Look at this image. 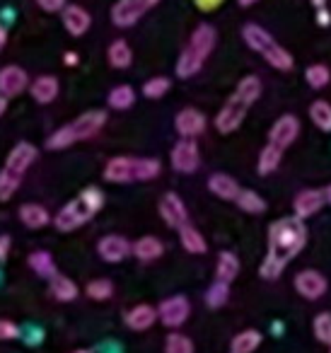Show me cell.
<instances>
[{"instance_id":"obj_51","label":"cell","mask_w":331,"mask_h":353,"mask_svg":"<svg viewBox=\"0 0 331 353\" xmlns=\"http://www.w3.org/2000/svg\"><path fill=\"white\" fill-rule=\"evenodd\" d=\"M310 3H312L314 8H324V6H326V0H310Z\"/></svg>"},{"instance_id":"obj_19","label":"cell","mask_w":331,"mask_h":353,"mask_svg":"<svg viewBox=\"0 0 331 353\" xmlns=\"http://www.w3.org/2000/svg\"><path fill=\"white\" fill-rule=\"evenodd\" d=\"M90 25H92V17H90V12L85 10V8L66 6V10H63V27L70 32V34H73V37H83L85 32L90 30Z\"/></svg>"},{"instance_id":"obj_29","label":"cell","mask_w":331,"mask_h":353,"mask_svg":"<svg viewBox=\"0 0 331 353\" xmlns=\"http://www.w3.org/2000/svg\"><path fill=\"white\" fill-rule=\"evenodd\" d=\"M51 295H54L59 303H70V300L78 298V285H75V281H70L68 276L56 274L54 279H51Z\"/></svg>"},{"instance_id":"obj_13","label":"cell","mask_w":331,"mask_h":353,"mask_svg":"<svg viewBox=\"0 0 331 353\" xmlns=\"http://www.w3.org/2000/svg\"><path fill=\"white\" fill-rule=\"evenodd\" d=\"M326 288H329V281L314 269H305L295 276V290L305 300H319L326 293Z\"/></svg>"},{"instance_id":"obj_28","label":"cell","mask_w":331,"mask_h":353,"mask_svg":"<svg viewBox=\"0 0 331 353\" xmlns=\"http://www.w3.org/2000/svg\"><path fill=\"white\" fill-rule=\"evenodd\" d=\"M283 152H285V150L276 148L273 143H266V145L261 148V152H259V160H257L259 174H271V172H276L278 165H281Z\"/></svg>"},{"instance_id":"obj_12","label":"cell","mask_w":331,"mask_h":353,"mask_svg":"<svg viewBox=\"0 0 331 353\" xmlns=\"http://www.w3.org/2000/svg\"><path fill=\"white\" fill-rule=\"evenodd\" d=\"M297 136H300V119L292 117V114H283L268 131V143L285 150V148H290L295 143Z\"/></svg>"},{"instance_id":"obj_20","label":"cell","mask_w":331,"mask_h":353,"mask_svg":"<svg viewBox=\"0 0 331 353\" xmlns=\"http://www.w3.org/2000/svg\"><path fill=\"white\" fill-rule=\"evenodd\" d=\"M208 189H210V194H213V196L223 199V201H237L239 192H242V189H239V184L234 182L232 176L223 174V172H218V174H210Z\"/></svg>"},{"instance_id":"obj_42","label":"cell","mask_w":331,"mask_h":353,"mask_svg":"<svg viewBox=\"0 0 331 353\" xmlns=\"http://www.w3.org/2000/svg\"><path fill=\"white\" fill-rule=\"evenodd\" d=\"M34 3L44 12H63L66 10V0H34Z\"/></svg>"},{"instance_id":"obj_15","label":"cell","mask_w":331,"mask_h":353,"mask_svg":"<svg viewBox=\"0 0 331 353\" xmlns=\"http://www.w3.org/2000/svg\"><path fill=\"white\" fill-rule=\"evenodd\" d=\"M160 216H162V221H165L167 225L177 228V230H179L181 225H186V223H189V213H186L184 201H181V199L177 196L174 192H167L165 196H162Z\"/></svg>"},{"instance_id":"obj_27","label":"cell","mask_w":331,"mask_h":353,"mask_svg":"<svg viewBox=\"0 0 331 353\" xmlns=\"http://www.w3.org/2000/svg\"><path fill=\"white\" fill-rule=\"evenodd\" d=\"M263 336L261 332H257V329H244V332H239L237 336L230 341V351L232 353H254L259 346H261Z\"/></svg>"},{"instance_id":"obj_3","label":"cell","mask_w":331,"mask_h":353,"mask_svg":"<svg viewBox=\"0 0 331 353\" xmlns=\"http://www.w3.org/2000/svg\"><path fill=\"white\" fill-rule=\"evenodd\" d=\"M162 165L155 157H126L119 155L104 165V179L112 184H131V182H150L160 176Z\"/></svg>"},{"instance_id":"obj_45","label":"cell","mask_w":331,"mask_h":353,"mask_svg":"<svg viewBox=\"0 0 331 353\" xmlns=\"http://www.w3.org/2000/svg\"><path fill=\"white\" fill-rule=\"evenodd\" d=\"M317 20H319V25H321V27L329 25V20H331L329 10H326V8H317Z\"/></svg>"},{"instance_id":"obj_37","label":"cell","mask_w":331,"mask_h":353,"mask_svg":"<svg viewBox=\"0 0 331 353\" xmlns=\"http://www.w3.org/2000/svg\"><path fill=\"white\" fill-rule=\"evenodd\" d=\"M85 293H88V298H92V300H109L114 295V285L109 279H94L88 283Z\"/></svg>"},{"instance_id":"obj_32","label":"cell","mask_w":331,"mask_h":353,"mask_svg":"<svg viewBox=\"0 0 331 353\" xmlns=\"http://www.w3.org/2000/svg\"><path fill=\"white\" fill-rule=\"evenodd\" d=\"M107 102H109V107L112 109H128V107H133V102H136V90L131 88V85H117V88L109 92V97H107Z\"/></svg>"},{"instance_id":"obj_47","label":"cell","mask_w":331,"mask_h":353,"mask_svg":"<svg viewBox=\"0 0 331 353\" xmlns=\"http://www.w3.org/2000/svg\"><path fill=\"white\" fill-rule=\"evenodd\" d=\"M78 63V54H66V65H75Z\"/></svg>"},{"instance_id":"obj_1","label":"cell","mask_w":331,"mask_h":353,"mask_svg":"<svg viewBox=\"0 0 331 353\" xmlns=\"http://www.w3.org/2000/svg\"><path fill=\"white\" fill-rule=\"evenodd\" d=\"M307 245V228L305 221L290 216L281 218V221L268 225V254L261 261V279L273 281L285 271V266L290 264V259H295L302 252V247Z\"/></svg>"},{"instance_id":"obj_6","label":"cell","mask_w":331,"mask_h":353,"mask_svg":"<svg viewBox=\"0 0 331 353\" xmlns=\"http://www.w3.org/2000/svg\"><path fill=\"white\" fill-rule=\"evenodd\" d=\"M104 123H107V114H104L102 109L85 112V114H80L75 121L56 128L49 141H46V148H49V150H63V148H70L73 143L88 141V138L97 136V133L102 131Z\"/></svg>"},{"instance_id":"obj_5","label":"cell","mask_w":331,"mask_h":353,"mask_svg":"<svg viewBox=\"0 0 331 353\" xmlns=\"http://www.w3.org/2000/svg\"><path fill=\"white\" fill-rule=\"evenodd\" d=\"M215 41H218V34L210 25H199L189 37V44L184 46L179 61H177V75L179 78H191L196 75L203 63L208 61V56L213 54Z\"/></svg>"},{"instance_id":"obj_46","label":"cell","mask_w":331,"mask_h":353,"mask_svg":"<svg viewBox=\"0 0 331 353\" xmlns=\"http://www.w3.org/2000/svg\"><path fill=\"white\" fill-rule=\"evenodd\" d=\"M8 44V30L3 25H0V51H3V46Z\"/></svg>"},{"instance_id":"obj_26","label":"cell","mask_w":331,"mask_h":353,"mask_svg":"<svg viewBox=\"0 0 331 353\" xmlns=\"http://www.w3.org/2000/svg\"><path fill=\"white\" fill-rule=\"evenodd\" d=\"M239 274V259L232 252H220L218 264H215V281H223V283H232Z\"/></svg>"},{"instance_id":"obj_43","label":"cell","mask_w":331,"mask_h":353,"mask_svg":"<svg viewBox=\"0 0 331 353\" xmlns=\"http://www.w3.org/2000/svg\"><path fill=\"white\" fill-rule=\"evenodd\" d=\"M194 3H196V8L203 12H213L223 6V0H194Z\"/></svg>"},{"instance_id":"obj_24","label":"cell","mask_w":331,"mask_h":353,"mask_svg":"<svg viewBox=\"0 0 331 353\" xmlns=\"http://www.w3.org/2000/svg\"><path fill=\"white\" fill-rule=\"evenodd\" d=\"M165 254V245H162L157 237H141V240L133 245V256L141 261H155Z\"/></svg>"},{"instance_id":"obj_34","label":"cell","mask_w":331,"mask_h":353,"mask_svg":"<svg viewBox=\"0 0 331 353\" xmlns=\"http://www.w3.org/2000/svg\"><path fill=\"white\" fill-rule=\"evenodd\" d=\"M30 266L37 271L39 276H44V279H54L56 276V261L54 256L49 254V252H32L30 254Z\"/></svg>"},{"instance_id":"obj_7","label":"cell","mask_w":331,"mask_h":353,"mask_svg":"<svg viewBox=\"0 0 331 353\" xmlns=\"http://www.w3.org/2000/svg\"><path fill=\"white\" fill-rule=\"evenodd\" d=\"M37 160V148L32 143H17L8 155L6 165L0 170V201L12 199V194L20 189L22 179H25L27 170L34 165Z\"/></svg>"},{"instance_id":"obj_23","label":"cell","mask_w":331,"mask_h":353,"mask_svg":"<svg viewBox=\"0 0 331 353\" xmlns=\"http://www.w3.org/2000/svg\"><path fill=\"white\" fill-rule=\"evenodd\" d=\"M20 221L25 223L27 228H32V230H39V228L49 225L51 216L41 203H22L20 206Z\"/></svg>"},{"instance_id":"obj_14","label":"cell","mask_w":331,"mask_h":353,"mask_svg":"<svg viewBox=\"0 0 331 353\" xmlns=\"http://www.w3.org/2000/svg\"><path fill=\"white\" fill-rule=\"evenodd\" d=\"M27 85H30V78H27L25 68H20V65L0 68V94L6 99L17 97L20 92H25Z\"/></svg>"},{"instance_id":"obj_52","label":"cell","mask_w":331,"mask_h":353,"mask_svg":"<svg viewBox=\"0 0 331 353\" xmlns=\"http://www.w3.org/2000/svg\"><path fill=\"white\" fill-rule=\"evenodd\" d=\"M73 353H92V351H88V348H80V351H73Z\"/></svg>"},{"instance_id":"obj_44","label":"cell","mask_w":331,"mask_h":353,"mask_svg":"<svg viewBox=\"0 0 331 353\" xmlns=\"http://www.w3.org/2000/svg\"><path fill=\"white\" fill-rule=\"evenodd\" d=\"M8 252H10V237H8V235H0V261L6 259Z\"/></svg>"},{"instance_id":"obj_36","label":"cell","mask_w":331,"mask_h":353,"mask_svg":"<svg viewBox=\"0 0 331 353\" xmlns=\"http://www.w3.org/2000/svg\"><path fill=\"white\" fill-rule=\"evenodd\" d=\"M230 298V283H223V281H215L208 290H205V305L213 310L223 307Z\"/></svg>"},{"instance_id":"obj_9","label":"cell","mask_w":331,"mask_h":353,"mask_svg":"<svg viewBox=\"0 0 331 353\" xmlns=\"http://www.w3.org/2000/svg\"><path fill=\"white\" fill-rule=\"evenodd\" d=\"M160 0H117L112 8V22L121 30L133 27L146 12H150Z\"/></svg>"},{"instance_id":"obj_33","label":"cell","mask_w":331,"mask_h":353,"mask_svg":"<svg viewBox=\"0 0 331 353\" xmlns=\"http://www.w3.org/2000/svg\"><path fill=\"white\" fill-rule=\"evenodd\" d=\"M237 206L242 208L244 213H252V216H259V213L266 211V201H263V196L257 192H252V189H242V192H239Z\"/></svg>"},{"instance_id":"obj_22","label":"cell","mask_w":331,"mask_h":353,"mask_svg":"<svg viewBox=\"0 0 331 353\" xmlns=\"http://www.w3.org/2000/svg\"><path fill=\"white\" fill-rule=\"evenodd\" d=\"M30 92H32V97H34V102L49 104L59 97V80H56L54 75H39V78L32 83Z\"/></svg>"},{"instance_id":"obj_38","label":"cell","mask_w":331,"mask_h":353,"mask_svg":"<svg viewBox=\"0 0 331 353\" xmlns=\"http://www.w3.org/2000/svg\"><path fill=\"white\" fill-rule=\"evenodd\" d=\"M165 353H194V341L179 332H172L165 341Z\"/></svg>"},{"instance_id":"obj_16","label":"cell","mask_w":331,"mask_h":353,"mask_svg":"<svg viewBox=\"0 0 331 353\" xmlns=\"http://www.w3.org/2000/svg\"><path fill=\"white\" fill-rule=\"evenodd\" d=\"M97 252L104 261H109V264H119V261H123L128 254H133V245L121 235H107V237L99 240Z\"/></svg>"},{"instance_id":"obj_8","label":"cell","mask_w":331,"mask_h":353,"mask_svg":"<svg viewBox=\"0 0 331 353\" xmlns=\"http://www.w3.org/2000/svg\"><path fill=\"white\" fill-rule=\"evenodd\" d=\"M242 39L249 49L257 51L259 56H263V61H266L268 65H273L276 70H292V65H295L290 51L283 49L263 27L254 25V22L242 27Z\"/></svg>"},{"instance_id":"obj_18","label":"cell","mask_w":331,"mask_h":353,"mask_svg":"<svg viewBox=\"0 0 331 353\" xmlns=\"http://www.w3.org/2000/svg\"><path fill=\"white\" fill-rule=\"evenodd\" d=\"M174 128L181 138H194V136H201L205 131V117L194 107H186L177 114L174 119Z\"/></svg>"},{"instance_id":"obj_2","label":"cell","mask_w":331,"mask_h":353,"mask_svg":"<svg viewBox=\"0 0 331 353\" xmlns=\"http://www.w3.org/2000/svg\"><path fill=\"white\" fill-rule=\"evenodd\" d=\"M259 97H261V80H259L257 75L242 78L237 90L230 94V99L223 104V109H220L218 117H215V128H218L220 133H225V136L237 131V128L242 126L247 112L252 109V104L257 102Z\"/></svg>"},{"instance_id":"obj_49","label":"cell","mask_w":331,"mask_h":353,"mask_svg":"<svg viewBox=\"0 0 331 353\" xmlns=\"http://www.w3.org/2000/svg\"><path fill=\"white\" fill-rule=\"evenodd\" d=\"M254 3H259V0H239V6L242 8H249V6H254Z\"/></svg>"},{"instance_id":"obj_21","label":"cell","mask_w":331,"mask_h":353,"mask_svg":"<svg viewBox=\"0 0 331 353\" xmlns=\"http://www.w3.org/2000/svg\"><path fill=\"white\" fill-rule=\"evenodd\" d=\"M157 319H160V314H157V310L150 307V305H136V307H131L126 312V324L133 332H146Z\"/></svg>"},{"instance_id":"obj_25","label":"cell","mask_w":331,"mask_h":353,"mask_svg":"<svg viewBox=\"0 0 331 353\" xmlns=\"http://www.w3.org/2000/svg\"><path fill=\"white\" fill-rule=\"evenodd\" d=\"M179 242H181V247L189 252V254H205V250H208V245H205V237L201 235L194 225H189V223L179 228Z\"/></svg>"},{"instance_id":"obj_11","label":"cell","mask_w":331,"mask_h":353,"mask_svg":"<svg viewBox=\"0 0 331 353\" xmlns=\"http://www.w3.org/2000/svg\"><path fill=\"white\" fill-rule=\"evenodd\" d=\"M157 314H160V322L170 329H177L189 319L191 314V305L184 295H172V298L162 300L160 307H157Z\"/></svg>"},{"instance_id":"obj_41","label":"cell","mask_w":331,"mask_h":353,"mask_svg":"<svg viewBox=\"0 0 331 353\" xmlns=\"http://www.w3.org/2000/svg\"><path fill=\"white\" fill-rule=\"evenodd\" d=\"M20 336V327L10 319H0V341H10Z\"/></svg>"},{"instance_id":"obj_53","label":"cell","mask_w":331,"mask_h":353,"mask_svg":"<svg viewBox=\"0 0 331 353\" xmlns=\"http://www.w3.org/2000/svg\"><path fill=\"white\" fill-rule=\"evenodd\" d=\"M329 353H331V348H329Z\"/></svg>"},{"instance_id":"obj_40","label":"cell","mask_w":331,"mask_h":353,"mask_svg":"<svg viewBox=\"0 0 331 353\" xmlns=\"http://www.w3.org/2000/svg\"><path fill=\"white\" fill-rule=\"evenodd\" d=\"M312 329H314L317 341L331 346V312H319L312 322Z\"/></svg>"},{"instance_id":"obj_31","label":"cell","mask_w":331,"mask_h":353,"mask_svg":"<svg viewBox=\"0 0 331 353\" xmlns=\"http://www.w3.org/2000/svg\"><path fill=\"white\" fill-rule=\"evenodd\" d=\"M310 119L319 131L329 133L331 131V104L326 99H317L310 104Z\"/></svg>"},{"instance_id":"obj_4","label":"cell","mask_w":331,"mask_h":353,"mask_svg":"<svg viewBox=\"0 0 331 353\" xmlns=\"http://www.w3.org/2000/svg\"><path fill=\"white\" fill-rule=\"evenodd\" d=\"M104 206V194L97 187H88L80 192L78 199H73L70 203H66L59 213L54 216V225L61 232H73L78 228H83L85 223H90L94 218V213Z\"/></svg>"},{"instance_id":"obj_10","label":"cell","mask_w":331,"mask_h":353,"mask_svg":"<svg viewBox=\"0 0 331 353\" xmlns=\"http://www.w3.org/2000/svg\"><path fill=\"white\" fill-rule=\"evenodd\" d=\"M172 167L181 174H191V172L199 170L201 165V152H199V145L194 143V138H181L174 148H172Z\"/></svg>"},{"instance_id":"obj_30","label":"cell","mask_w":331,"mask_h":353,"mask_svg":"<svg viewBox=\"0 0 331 353\" xmlns=\"http://www.w3.org/2000/svg\"><path fill=\"white\" fill-rule=\"evenodd\" d=\"M107 59H109V63H112V68H128V65L133 63V51L123 39H117L109 46Z\"/></svg>"},{"instance_id":"obj_50","label":"cell","mask_w":331,"mask_h":353,"mask_svg":"<svg viewBox=\"0 0 331 353\" xmlns=\"http://www.w3.org/2000/svg\"><path fill=\"white\" fill-rule=\"evenodd\" d=\"M324 199H326V203H331V184L324 189Z\"/></svg>"},{"instance_id":"obj_48","label":"cell","mask_w":331,"mask_h":353,"mask_svg":"<svg viewBox=\"0 0 331 353\" xmlns=\"http://www.w3.org/2000/svg\"><path fill=\"white\" fill-rule=\"evenodd\" d=\"M6 109H8V99L3 97V94H0V117H3V114H6Z\"/></svg>"},{"instance_id":"obj_39","label":"cell","mask_w":331,"mask_h":353,"mask_svg":"<svg viewBox=\"0 0 331 353\" xmlns=\"http://www.w3.org/2000/svg\"><path fill=\"white\" fill-rule=\"evenodd\" d=\"M172 83L170 78H162V75H157V78H150L146 85H143V94H146L148 99H160L165 97L167 92H170Z\"/></svg>"},{"instance_id":"obj_35","label":"cell","mask_w":331,"mask_h":353,"mask_svg":"<svg viewBox=\"0 0 331 353\" xmlns=\"http://www.w3.org/2000/svg\"><path fill=\"white\" fill-rule=\"evenodd\" d=\"M305 80H307V85H310V88H314V90L326 88V85H329V80H331L329 65H324V63L310 65V68L305 70Z\"/></svg>"},{"instance_id":"obj_17","label":"cell","mask_w":331,"mask_h":353,"mask_svg":"<svg viewBox=\"0 0 331 353\" xmlns=\"http://www.w3.org/2000/svg\"><path fill=\"white\" fill-rule=\"evenodd\" d=\"M324 203H326L324 189H305V192L297 194L295 201H292V211H295V218L307 221V218H312L314 213H319Z\"/></svg>"}]
</instances>
